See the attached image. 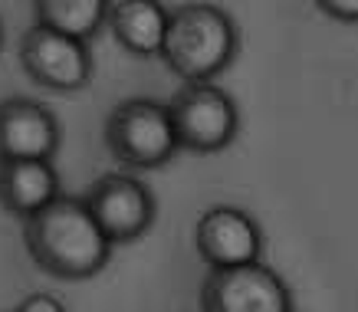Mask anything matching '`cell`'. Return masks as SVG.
Wrapping results in <instances>:
<instances>
[{"instance_id":"cell-1","label":"cell","mask_w":358,"mask_h":312,"mask_svg":"<svg viewBox=\"0 0 358 312\" xmlns=\"http://www.w3.org/2000/svg\"><path fill=\"white\" fill-rule=\"evenodd\" d=\"M23 247L46 276L79 283L109 267L115 243L96 224L86 197L59 194L40 214L23 220Z\"/></svg>"},{"instance_id":"cell-2","label":"cell","mask_w":358,"mask_h":312,"mask_svg":"<svg viewBox=\"0 0 358 312\" xmlns=\"http://www.w3.org/2000/svg\"><path fill=\"white\" fill-rule=\"evenodd\" d=\"M240 53V30L217 3L191 0L171 10L162 59L185 83H214Z\"/></svg>"},{"instance_id":"cell-3","label":"cell","mask_w":358,"mask_h":312,"mask_svg":"<svg viewBox=\"0 0 358 312\" xmlns=\"http://www.w3.org/2000/svg\"><path fill=\"white\" fill-rule=\"evenodd\" d=\"M102 141L112 158L131 171H155L181 151L171 106L152 96L122 99L106 115Z\"/></svg>"},{"instance_id":"cell-4","label":"cell","mask_w":358,"mask_h":312,"mask_svg":"<svg viewBox=\"0 0 358 312\" xmlns=\"http://www.w3.org/2000/svg\"><path fill=\"white\" fill-rule=\"evenodd\" d=\"M171 119L181 148L191 155H214L234 145L240 132V108L217 83H185L171 99Z\"/></svg>"},{"instance_id":"cell-5","label":"cell","mask_w":358,"mask_h":312,"mask_svg":"<svg viewBox=\"0 0 358 312\" xmlns=\"http://www.w3.org/2000/svg\"><path fill=\"white\" fill-rule=\"evenodd\" d=\"M17 59H20L23 73L50 92H79L96 76V59L86 40L56 33L40 23H30L20 33Z\"/></svg>"},{"instance_id":"cell-6","label":"cell","mask_w":358,"mask_h":312,"mask_svg":"<svg viewBox=\"0 0 358 312\" xmlns=\"http://www.w3.org/2000/svg\"><path fill=\"white\" fill-rule=\"evenodd\" d=\"M86 204L112 243H131L145 237L158 217L152 187L129 171H109L96 178L86 191Z\"/></svg>"},{"instance_id":"cell-7","label":"cell","mask_w":358,"mask_h":312,"mask_svg":"<svg viewBox=\"0 0 358 312\" xmlns=\"http://www.w3.org/2000/svg\"><path fill=\"white\" fill-rule=\"evenodd\" d=\"M201 312H293V292L263 260L210 269L201 283Z\"/></svg>"},{"instance_id":"cell-8","label":"cell","mask_w":358,"mask_h":312,"mask_svg":"<svg viewBox=\"0 0 358 312\" xmlns=\"http://www.w3.org/2000/svg\"><path fill=\"white\" fill-rule=\"evenodd\" d=\"M194 250L210 269L247 267L263 257V230L243 207L214 204L197 217Z\"/></svg>"},{"instance_id":"cell-9","label":"cell","mask_w":358,"mask_h":312,"mask_svg":"<svg viewBox=\"0 0 358 312\" xmlns=\"http://www.w3.org/2000/svg\"><path fill=\"white\" fill-rule=\"evenodd\" d=\"M63 125L53 108L30 96L0 99V164L3 162H56Z\"/></svg>"},{"instance_id":"cell-10","label":"cell","mask_w":358,"mask_h":312,"mask_svg":"<svg viewBox=\"0 0 358 312\" xmlns=\"http://www.w3.org/2000/svg\"><path fill=\"white\" fill-rule=\"evenodd\" d=\"M171 27V10L162 0H115L109 13V33L125 53L138 59L162 56Z\"/></svg>"},{"instance_id":"cell-11","label":"cell","mask_w":358,"mask_h":312,"mask_svg":"<svg viewBox=\"0 0 358 312\" xmlns=\"http://www.w3.org/2000/svg\"><path fill=\"white\" fill-rule=\"evenodd\" d=\"M63 194L56 162H3L0 164V204L20 220H30Z\"/></svg>"},{"instance_id":"cell-12","label":"cell","mask_w":358,"mask_h":312,"mask_svg":"<svg viewBox=\"0 0 358 312\" xmlns=\"http://www.w3.org/2000/svg\"><path fill=\"white\" fill-rule=\"evenodd\" d=\"M112 3L115 0H30V10L33 23L92 43L109 27Z\"/></svg>"},{"instance_id":"cell-13","label":"cell","mask_w":358,"mask_h":312,"mask_svg":"<svg viewBox=\"0 0 358 312\" xmlns=\"http://www.w3.org/2000/svg\"><path fill=\"white\" fill-rule=\"evenodd\" d=\"M313 3L338 23H358V0H313Z\"/></svg>"},{"instance_id":"cell-14","label":"cell","mask_w":358,"mask_h":312,"mask_svg":"<svg viewBox=\"0 0 358 312\" xmlns=\"http://www.w3.org/2000/svg\"><path fill=\"white\" fill-rule=\"evenodd\" d=\"M13 312H66V306L53 292H30L27 299H20V306Z\"/></svg>"},{"instance_id":"cell-15","label":"cell","mask_w":358,"mask_h":312,"mask_svg":"<svg viewBox=\"0 0 358 312\" xmlns=\"http://www.w3.org/2000/svg\"><path fill=\"white\" fill-rule=\"evenodd\" d=\"M3 40H7V30H3V20H0V53H3Z\"/></svg>"}]
</instances>
